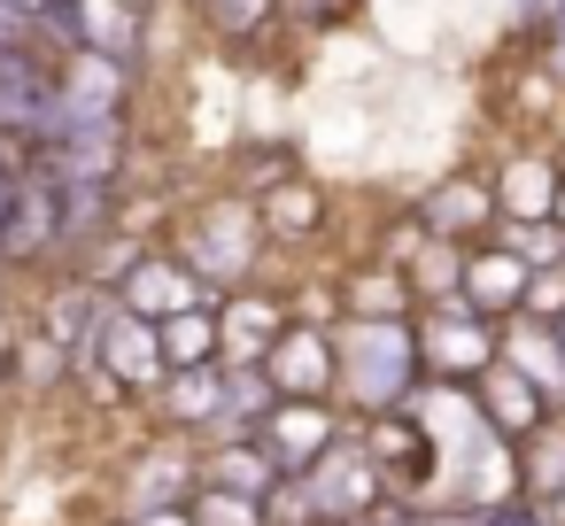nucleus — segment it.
Masks as SVG:
<instances>
[{
  "label": "nucleus",
  "instance_id": "obj_21",
  "mask_svg": "<svg viewBox=\"0 0 565 526\" xmlns=\"http://www.w3.org/2000/svg\"><path fill=\"white\" fill-rule=\"evenodd\" d=\"M519 318H565V264H550V271H534L526 279V302H519Z\"/></svg>",
  "mask_w": 565,
  "mask_h": 526
},
{
  "label": "nucleus",
  "instance_id": "obj_6",
  "mask_svg": "<svg viewBox=\"0 0 565 526\" xmlns=\"http://www.w3.org/2000/svg\"><path fill=\"white\" fill-rule=\"evenodd\" d=\"M264 372H271V387H279V395H302V402H333V387H341V364H333V325H318V318L287 325V333L271 341Z\"/></svg>",
  "mask_w": 565,
  "mask_h": 526
},
{
  "label": "nucleus",
  "instance_id": "obj_9",
  "mask_svg": "<svg viewBox=\"0 0 565 526\" xmlns=\"http://www.w3.org/2000/svg\"><path fill=\"white\" fill-rule=\"evenodd\" d=\"M526 279H534V264L503 240V248H472L465 256V279H457V294L480 310V318H519V302H526Z\"/></svg>",
  "mask_w": 565,
  "mask_h": 526
},
{
  "label": "nucleus",
  "instance_id": "obj_27",
  "mask_svg": "<svg viewBox=\"0 0 565 526\" xmlns=\"http://www.w3.org/2000/svg\"><path fill=\"white\" fill-rule=\"evenodd\" d=\"M550 325H557V348H565V318H550Z\"/></svg>",
  "mask_w": 565,
  "mask_h": 526
},
{
  "label": "nucleus",
  "instance_id": "obj_22",
  "mask_svg": "<svg viewBox=\"0 0 565 526\" xmlns=\"http://www.w3.org/2000/svg\"><path fill=\"white\" fill-rule=\"evenodd\" d=\"M271 225H318V194L310 186H271Z\"/></svg>",
  "mask_w": 565,
  "mask_h": 526
},
{
  "label": "nucleus",
  "instance_id": "obj_24",
  "mask_svg": "<svg viewBox=\"0 0 565 526\" xmlns=\"http://www.w3.org/2000/svg\"><path fill=\"white\" fill-rule=\"evenodd\" d=\"M132 526H194V495L186 503H148V511H132Z\"/></svg>",
  "mask_w": 565,
  "mask_h": 526
},
{
  "label": "nucleus",
  "instance_id": "obj_19",
  "mask_svg": "<svg viewBox=\"0 0 565 526\" xmlns=\"http://www.w3.org/2000/svg\"><path fill=\"white\" fill-rule=\"evenodd\" d=\"M194 526H264V503H241V495L194 487Z\"/></svg>",
  "mask_w": 565,
  "mask_h": 526
},
{
  "label": "nucleus",
  "instance_id": "obj_5",
  "mask_svg": "<svg viewBox=\"0 0 565 526\" xmlns=\"http://www.w3.org/2000/svg\"><path fill=\"white\" fill-rule=\"evenodd\" d=\"M271 464H279V480H302L333 441H341V418H333V402H302V395H279L271 402V418L248 433Z\"/></svg>",
  "mask_w": 565,
  "mask_h": 526
},
{
  "label": "nucleus",
  "instance_id": "obj_18",
  "mask_svg": "<svg viewBox=\"0 0 565 526\" xmlns=\"http://www.w3.org/2000/svg\"><path fill=\"white\" fill-rule=\"evenodd\" d=\"M163 410L179 426H225V372L202 364V372H171L163 379Z\"/></svg>",
  "mask_w": 565,
  "mask_h": 526
},
{
  "label": "nucleus",
  "instance_id": "obj_16",
  "mask_svg": "<svg viewBox=\"0 0 565 526\" xmlns=\"http://www.w3.org/2000/svg\"><path fill=\"white\" fill-rule=\"evenodd\" d=\"M156 333H163V364H171V372H202V364L225 356V333H217V310H210V302L171 310Z\"/></svg>",
  "mask_w": 565,
  "mask_h": 526
},
{
  "label": "nucleus",
  "instance_id": "obj_2",
  "mask_svg": "<svg viewBox=\"0 0 565 526\" xmlns=\"http://www.w3.org/2000/svg\"><path fill=\"white\" fill-rule=\"evenodd\" d=\"M256 248H264V217L241 194H217V202H202L179 225V264L194 279H210V287H241L248 264H256Z\"/></svg>",
  "mask_w": 565,
  "mask_h": 526
},
{
  "label": "nucleus",
  "instance_id": "obj_15",
  "mask_svg": "<svg viewBox=\"0 0 565 526\" xmlns=\"http://www.w3.org/2000/svg\"><path fill=\"white\" fill-rule=\"evenodd\" d=\"M194 487H217V495H241V503H264L271 487H279V464L256 449V441H233V449H210L202 457V472H194Z\"/></svg>",
  "mask_w": 565,
  "mask_h": 526
},
{
  "label": "nucleus",
  "instance_id": "obj_12",
  "mask_svg": "<svg viewBox=\"0 0 565 526\" xmlns=\"http://www.w3.org/2000/svg\"><path fill=\"white\" fill-rule=\"evenodd\" d=\"M557 179H565L557 155H511V163L495 171V210H503V225H550V217H557Z\"/></svg>",
  "mask_w": 565,
  "mask_h": 526
},
{
  "label": "nucleus",
  "instance_id": "obj_7",
  "mask_svg": "<svg viewBox=\"0 0 565 526\" xmlns=\"http://www.w3.org/2000/svg\"><path fill=\"white\" fill-rule=\"evenodd\" d=\"M472 402H480L488 433H495V441H511V449H519L526 433H542V426L557 418V402H550V395H542V387H534V379H526V372H519L511 356H495V364H488V372L472 379Z\"/></svg>",
  "mask_w": 565,
  "mask_h": 526
},
{
  "label": "nucleus",
  "instance_id": "obj_23",
  "mask_svg": "<svg viewBox=\"0 0 565 526\" xmlns=\"http://www.w3.org/2000/svg\"><path fill=\"white\" fill-rule=\"evenodd\" d=\"M17 202H24V171H17L9 155H0V233L17 225Z\"/></svg>",
  "mask_w": 565,
  "mask_h": 526
},
{
  "label": "nucleus",
  "instance_id": "obj_11",
  "mask_svg": "<svg viewBox=\"0 0 565 526\" xmlns=\"http://www.w3.org/2000/svg\"><path fill=\"white\" fill-rule=\"evenodd\" d=\"M117 302L163 325L171 310L202 302V279H194V271H186L179 256H132V264H125V279H117Z\"/></svg>",
  "mask_w": 565,
  "mask_h": 526
},
{
  "label": "nucleus",
  "instance_id": "obj_20",
  "mask_svg": "<svg viewBox=\"0 0 565 526\" xmlns=\"http://www.w3.org/2000/svg\"><path fill=\"white\" fill-rule=\"evenodd\" d=\"M202 9H210V24H217V32L248 40V32H264V24H271L279 0H202Z\"/></svg>",
  "mask_w": 565,
  "mask_h": 526
},
{
  "label": "nucleus",
  "instance_id": "obj_17",
  "mask_svg": "<svg viewBox=\"0 0 565 526\" xmlns=\"http://www.w3.org/2000/svg\"><path fill=\"white\" fill-rule=\"evenodd\" d=\"M511 457H519V495H534V503H565V410H557L542 433H526Z\"/></svg>",
  "mask_w": 565,
  "mask_h": 526
},
{
  "label": "nucleus",
  "instance_id": "obj_14",
  "mask_svg": "<svg viewBox=\"0 0 565 526\" xmlns=\"http://www.w3.org/2000/svg\"><path fill=\"white\" fill-rule=\"evenodd\" d=\"M503 356L565 410V348H557V325H542V318H503Z\"/></svg>",
  "mask_w": 565,
  "mask_h": 526
},
{
  "label": "nucleus",
  "instance_id": "obj_10",
  "mask_svg": "<svg viewBox=\"0 0 565 526\" xmlns=\"http://www.w3.org/2000/svg\"><path fill=\"white\" fill-rule=\"evenodd\" d=\"M480 225H503L495 179H441V186L418 202V233H434V240H472Z\"/></svg>",
  "mask_w": 565,
  "mask_h": 526
},
{
  "label": "nucleus",
  "instance_id": "obj_1",
  "mask_svg": "<svg viewBox=\"0 0 565 526\" xmlns=\"http://www.w3.org/2000/svg\"><path fill=\"white\" fill-rule=\"evenodd\" d=\"M333 364H341V387L333 395H349L356 418H380V410L418 402V387H426L418 318H341L333 325Z\"/></svg>",
  "mask_w": 565,
  "mask_h": 526
},
{
  "label": "nucleus",
  "instance_id": "obj_26",
  "mask_svg": "<svg viewBox=\"0 0 565 526\" xmlns=\"http://www.w3.org/2000/svg\"><path fill=\"white\" fill-rule=\"evenodd\" d=\"M557 225H565V179H557Z\"/></svg>",
  "mask_w": 565,
  "mask_h": 526
},
{
  "label": "nucleus",
  "instance_id": "obj_3",
  "mask_svg": "<svg viewBox=\"0 0 565 526\" xmlns=\"http://www.w3.org/2000/svg\"><path fill=\"white\" fill-rule=\"evenodd\" d=\"M418 356H426V379L472 387V379L503 356V325H495V318H480L465 294L418 302Z\"/></svg>",
  "mask_w": 565,
  "mask_h": 526
},
{
  "label": "nucleus",
  "instance_id": "obj_4",
  "mask_svg": "<svg viewBox=\"0 0 565 526\" xmlns=\"http://www.w3.org/2000/svg\"><path fill=\"white\" fill-rule=\"evenodd\" d=\"M302 503H310L318 526H349V518H372V511L387 503V472L372 464L364 433H341V441L302 472Z\"/></svg>",
  "mask_w": 565,
  "mask_h": 526
},
{
  "label": "nucleus",
  "instance_id": "obj_25",
  "mask_svg": "<svg viewBox=\"0 0 565 526\" xmlns=\"http://www.w3.org/2000/svg\"><path fill=\"white\" fill-rule=\"evenodd\" d=\"M550 47L565 55V0H550Z\"/></svg>",
  "mask_w": 565,
  "mask_h": 526
},
{
  "label": "nucleus",
  "instance_id": "obj_13",
  "mask_svg": "<svg viewBox=\"0 0 565 526\" xmlns=\"http://www.w3.org/2000/svg\"><path fill=\"white\" fill-rule=\"evenodd\" d=\"M217 333H225V364H264L271 341L287 333V302H271V294H241L233 310H217Z\"/></svg>",
  "mask_w": 565,
  "mask_h": 526
},
{
  "label": "nucleus",
  "instance_id": "obj_8",
  "mask_svg": "<svg viewBox=\"0 0 565 526\" xmlns=\"http://www.w3.org/2000/svg\"><path fill=\"white\" fill-rule=\"evenodd\" d=\"M125 117V55L63 47V132L71 125H117Z\"/></svg>",
  "mask_w": 565,
  "mask_h": 526
}]
</instances>
